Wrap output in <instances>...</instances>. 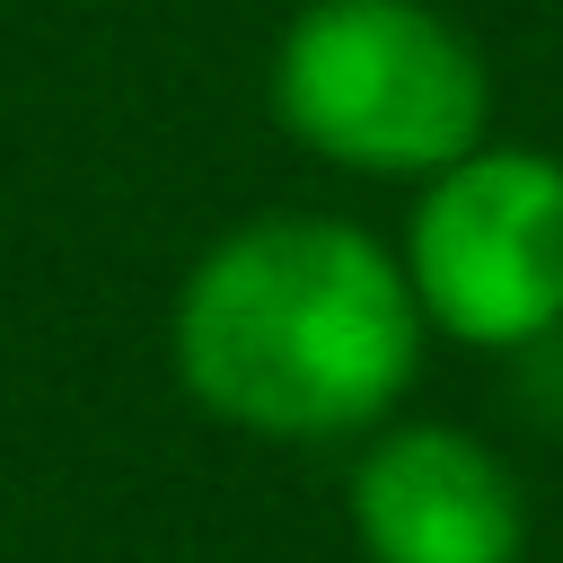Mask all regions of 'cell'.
Here are the masks:
<instances>
[{
    "label": "cell",
    "instance_id": "5",
    "mask_svg": "<svg viewBox=\"0 0 563 563\" xmlns=\"http://www.w3.org/2000/svg\"><path fill=\"white\" fill-rule=\"evenodd\" d=\"M519 405L545 422V431H563V325H545V334H528L519 352Z\"/></svg>",
    "mask_w": 563,
    "mask_h": 563
},
{
    "label": "cell",
    "instance_id": "1",
    "mask_svg": "<svg viewBox=\"0 0 563 563\" xmlns=\"http://www.w3.org/2000/svg\"><path fill=\"white\" fill-rule=\"evenodd\" d=\"M422 361L405 255L325 211H264L211 238L176 290V378L255 440H352Z\"/></svg>",
    "mask_w": 563,
    "mask_h": 563
},
{
    "label": "cell",
    "instance_id": "2",
    "mask_svg": "<svg viewBox=\"0 0 563 563\" xmlns=\"http://www.w3.org/2000/svg\"><path fill=\"white\" fill-rule=\"evenodd\" d=\"M273 123L352 176H440L493 132V62L431 0H299L273 35Z\"/></svg>",
    "mask_w": 563,
    "mask_h": 563
},
{
    "label": "cell",
    "instance_id": "4",
    "mask_svg": "<svg viewBox=\"0 0 563 563\" xmlns=\"http://www.w3.org/2000/svg\"><path fill=\"white\" fill-rule=\"evenodd\" d=\"M352 528L369 563H519L528 510L484 440L449 422H396L352 466Z\"/></svg>",
    "mask_w": 563,
    "mask_h": 563
},
{
    "label": "cell",
    "instance_id": "3",
    "mask_svg": "<svg viewBox=\"0 0 563 563\" xmlns=\"http://www.w3.org/2000/svg\"><path fill=\"white\" fill-rule=\"evenodd\" d=\"M396 255L422 325L475 352H519L528 334L563 325V158L528 141H475L422 176Z\"/></svg>",
    "mask_w": 563,
    "mask_h": 563
}]
</instances>
